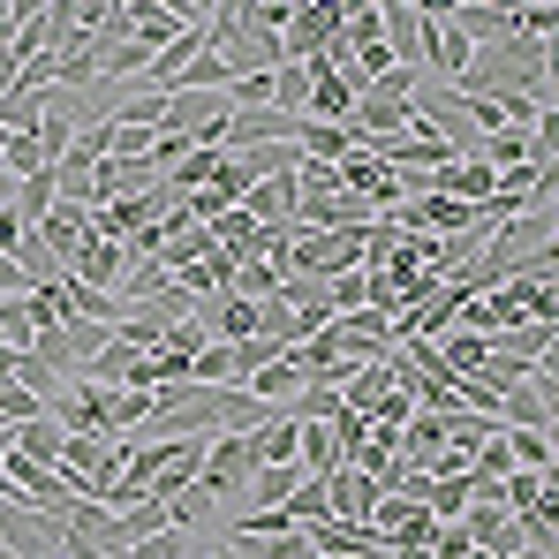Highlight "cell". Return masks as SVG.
<instances>
[{
  "mask_svg": "<svg viewBox=\"0 0 559 559\" xmlns=\"http://www.w3.org/2000/svg\"><path fill=\"white\" fill-rule=\"evenodd\" d=\"M0 559H23V552H8V545H0Z\"/></svg>",
  "mask_w": 559,
  "mask_h": 559,
  "instance_id": "34",
  "label": "cell"
},
{
  "mask_svg": "<svg viewBox=\"0 0 559 559\" xmlns=\"http://www.w3.org/2000/svg\"><path fill=\"white\" fill-rule=\"evenodd\" d=\"M242 385H250L258 401H273V408H287V401L302 393V371H295V356H273L265 371H250V378H242Z\"/></svg>",
  "mask_w": 559,
  "mask_h": 559,
  "instance_id": "16",
  "label": "cell"
},
{
  "mask_svg": "<svg viewBox=\"0 0 559 559\" xmlns=\"http://www.w3.org/2000/svg\"><path fill=\"white\" fill-rule=\"evenodd\" d=\"M468 559H491V552H476V545H468Z\"/></svg>",
  "mask_w": 559,
  "mask_h": 559,
  "instance_id": "33",
  "label": "cell"
},
{
  "mask_svg": "<svg viewBox=\"0 0 559 559\" xmlns=\"http://www.w3.org/2000/svg\"><path fill=\"white\" fill-rule=\"evenodd\" d=\"M227 84H235V69H227V53H212V46L175 76V92H227Z\"/></svg>",
  "mask_w": 559,
  "mask_h": 559,
  "instance_id": "20",
  "label": "cell"
},
{
  "mask_svg": "<svg viewBox=\"0 0 559 559\" xmlns=\"http://www.w3.org/2000/svg\"><path fill=\"white\" fill-rule=\"evenodd\" d=\"M121 273H129V250L106 242V235H84V250L69 258V280H84V287H114Z\"/></svg>",
  "mask_w": 559,
  "mask_h": 559,
  "instance_id": "11",
  "label": "cell"
},
{
  "mask_svg": "<svg viewBox=\"0 0 559 559\" xmlns=\"http://www.w3.org/2000/svg\"><path fill=\"white\" fill-rule=\"evenodd\" d=\"M197 325H204V341H250L258 333V302L235 295V287H219V295L197 302Z\"/></svg>",
  "mask_w": 559,
  "mask_h": 559,
  "instance_id": "6",
  "label": "cell"
},
{
  "mask_svg": "<svg viewBox=\"0 0 559 559\" xmlns=\"http://www.w3.org/2000/svg\"><path fill=\"white\" fill-rule=\"evenodd\" d=\"M325 507H333V522H371L378 484H371V476H364L356 462H341L333 476H325Z\"/></svg>",
  "mask_w": 559,
  "mask_h": 559,
  "instance_id": "9",
  "label": "cell"
},
{
  "mask_svg": "<svg viewBox=\"0 0 559 559\" xmlns=\"http://www.w3.org/2000/svg\"><path fill=\"white\" fill-rule=\"evenodd\" d=\"M189 559H204V552H189Z\"/></svg>",
  "mask_w": 559,
  "mask_h": 559,
  "instance_id": "37",
  "label": "cell"
},
{
  "mask_svg": "<svg viewBox=\"0 0 559 559\" xmlns=\"http://www.w3.org/2000/svg\"><path fill=\"white\" fill-rule=\"evenodd\" d=\"M287 522H295V530L333 522V507H325V476H295V491H287Z\"/></svg>",
  "mask_w": 559,
  "mask_h": 559,
  "instance_id": "19",
  "label": "cell"
},
{
  "mask_svg": "<svg viewBox=\"0 0 559 559\" xmlns=\"http://www.w3.org/2000/svg\"><path fill=\"white\" fill-rule=\"evenodd\" d=\"M273 106L280 114H302L310 106V61H280L273 69Z\"/></svg>",
  "mask_w": 559,
  "mask_h": 559,
  "instance_id": "23",
  "label": "cell"
},
{
  "mask_svg": "<svg viewBox=\"0 0 559 559\" xmlns=\"http://www.w3.org/2000/svg\"><path fill=\"white\" fill-rule=\"evenodd\" d=\"M273 356H287V341H273V333H250V341H227V364H235V385L250 371H265Z\"/></svg>",
  "mask_w": 559,
  "mask_h": 559,
  "instance_id": "21",
  "label": "cell"
},
{
  "mask_svg": "<svg viewBox=\"0 0 559 559\" xmlns=\"http://www.w3.org/2000/svg\"><path fill=\"white\" fill-rule=\"evenodd\" d=\"M462 530H468V545H476V552H491V559H514V552H522V522H514L507 507H491V499H484V507H468Z\"/></svg>",
  "mask_w": 559,
  "mask_h": 559,
  "instance_id": "7",
  "label": "cell"
},
{
  "mask_svg": "<svg viewBox=\"0 0 559 559\" xmlns=\"http://www.w3.org/2000/svg\"><path fill=\"white\" fill-rule=\"evenodd\" d=\"M31 235L46 242L53 273H69V258H76V250H84V235H92V204H69V197H53V204H46V219H38Z\"/></svg>",
  "mask_w": 559,
  "mask_h": 559,
  "instance_id": "4",
  "label": "cell"
},
{
  "mask_svg": "<svg viewBox=\"0 0 559 559\" xmlns=\"http://www.w3.org/2000/svg\"><path fill=\"white\" fill-rule=\"evenodd\" d=\"M212 53H227V69H235V76H265V69H280V61H287L273 23H242V31H227Z\"/></svg>",
  "mask_w": 559,
  "mask_h": 559,
  "instance_id": "5",
  "label": "cell"
},
{
  "mask_svg": "<svg viewBox=\"0 0 559 559\" xmlns=\"http://www.w3.org/2000/svg\"><path fill=\"white\" fill-rule=\"evenodd\" d=\"M341 23H348L341 0H302V8H287V23H280V53H287V61H310V53L333 46Z\"/></svg>",
  "mask_w": 559,
  "mask_h": 559,
  "instance_id": "2",
  "label": "cell"
},
{
  "mask_svg": "<svg viewBox=\"0 0 559 559\" xmlns=\"http://www.w3.org/2000/svg\"><path fill=\"white\" fill-rule=\"evenodd\" d=\"M31 341H38V318H31L23 295H8L0 302V348H31Z\"/></svg>",
  "mask_w": 559,
  "mask_h": 559,
  "instance_id": "25",
  "label": "cell"
},
{
  "mask_svg": "<svg viewBox=\"0 0 559 559\" xmlns=\"http://www.w3.org/2000/svg\"><path fill=\"white\" fill-rule=\"evenodd\" d=\"M159 8L182 15V23H197V31H204V15H212V0H159Z\"/></svg>",
  "mask_w": 559,
  "mask_h": 559,
  "instance_id": "31",
  "label": "cell"
},
{
  "mask_svg": "<svg viewBox=\"0 0 559 559\" xmlns=\"http://www.w3.org/2000/svg\"><path fill=\"white\" fill-rule=\"evenodd\" d=\"M114 8H129V0H114Z\"/></svg>",
  "mask_w": 559,
  "mask_h": 559,
  "instance_id": "36",
  "label": "cell"
},
{
  "mask_svg": "<svg viewBox=\"0 0 559 559\" xmlns=\"http://www.w3.org/2000/svg\"><path fill=\"white\" fill-rule=\"evenodd\" d=\"M23 235H31V227H23V219H15V212H8V204H0V250H8V258H15V250H23Z\"/></svg>",
  "mask_w": 559,
  "mask_h": 559,
  "instance_id": "30",
  "label": "cell"
},
{
  "mask_svg": "<svg viewBox=\"0 0 559 559\" xmlns=\"http://www.w3.org/2000/svg\"><path fill=\"white\" fill-rule=\"evenodd\" d=\"M408 8H416L424 23H454V8H462V0H408Z\"/></svg>",
  "mask_w": 559,
  "mask_h": 559,
  "instance_id": "32",
  "label": "cell"
},
{
  "mask_svg": "<svg viewBox=\"0 0 559 559\" xmlns=\"http://www.w3.org/2000/svg\"><path fill=\"white\" fill-rule=\"evenodd\" d=\"M31 416H46V401H38L31 385H15V378H0V424H31Z\"/></svg>",
  "mask_w": 559,
  "mask_h": 559,
  "instance_id": "27",
  "label": "cell"
},
{
  "mask_svg": "<svg viewBox=\"0 0 559 559\" xmlns=\"http://www.w3.org/2000/svg\"><path fill=\"white\" fill-rule=\"evenodd\" d=\"M212 167H219V144H189L182 159H167V175H159V182H167V197H189V189L212 182Z\"/></svg>",
  "mask_w": 559,
  "mask_h": 559,
  "instance_id": "14",
  "label": "cell"
},
{
  "mask_svg": "<svg viewBox=\"0 0 559 559\" xmlns=\"http://www.w3.org/2000/svg\"><path fill=\"white\" fill-rule=\"evenodd\" d=\"M46 408H53L61 431H106V439H114V385H98V378H84V371L69 378Z\"/></svg>",
  "mask_w": 559,
  "mask_h": 559,
  "instance_id": "3",
  "label": "cell"
},
{
  "mask_svg": "<svg viewBox=\"0 0 559 559\" xmlns=\"http://www.w3.org/2000/svg\"><path fill=\"white\" fill-rule=\"evenodd\" d=\"M295 468L302 476H333L341 468V439H333L325 416H295Z\"/></svg>",
  "mask_w": 559,
  "mask_h": 559,
  "instance_id": "10",
  "label": "cell"
},
{
  "mask_svg": "<svg viewBox=\"0 0 559 559\" xmlns=\"http://www.w3.org/2000/svg\"><path fill=\"white\" fill-rule=\"evenodd\" d=\"M0 167L23 182V175H38V167H53V159H46V144H38V136H8V144H0Z\"/></svg>",
  "mask_w": 559,
  "mask_h": 559,
  "instance_id": "26",
  "label": "cell"
},
{
  "mask_svg": "<svg viewBox=\"0 0 559 559\" xmlns=\"http://www.w3.org/2000/svg\"><path fill=\"white\" fill-rule=\"evenodd\" d=\"M189 530H159V537H144V545H129V559H189Z\"/></svg>",
  "mask_w": 559,
  "mask_h": 559,
  "instance_id": "28",
  "label": "cell"
},
{
  "mask_svg": "<svg viewBox=\"0 0 559 559\" xmlns=\"http://www.w3.org/2000/svg\"><path fill=\"white\" fill-rule=\"evenodd\" d=\"M61 439H69V431L53 424V408L31 416V424H15V454H31V462H46V468H53V454H61Z\"/></svg>",
  "mask_w": 559,
  "mask_h": 559,
  "instance_id": "18",
  "label": "cell"
},
{
  "mask_svg": "<svg viewBox=\"0 0 559 559\" xmlns=\"http://www.w3.org/2000/svg\"><path fill=\"white\" fill-rule=\"evenodd\" d=\"M545 491H552L545 468H507V476H499V507H507V514H530Z\"/></svg>",
  "mask_w": 559,
  "mask_h": 559,
  "instance_id": "17",
  "label": "cell"
},
{
  "mask_svg": "<svg viewBox=\"0 0 559 559\" xmlns=\"http://www.w3.org/2000/svg\"><path fill=\"white\" fill-rule=\"evenodd\" d=\"M356 76H341L333 61H310V106H302V121H348V106H356Z\"/></svg>",
  "mask_w": 559,
  "mask_h": 559,
  "instance_id": "8",
  "label": "cell"
},
{
  "mask_svg": "<svg viewBox=\"0 0 559 559\" xmlns=\"http://www.w3.org/2000/svg\"><path fill=\"white\" fill-rule=\"evenodd\" d=\"M559 167H537V159H514V167H499V189L507 197H552Z\"/></svg>",
  "mask_w": 559,
  "mask_h": 559,
  "instance_id": "22",
  "label": "cell"
},
{
  "mask_svg": "<svg viewBox=\"0 0 559 559\" xmlns=\"http://www.w3.org/2000/svg\"><path fill=\"white\" fill-rule=\"evenodd\" d=\"M53 468L69 476L76 499H98V507H106V491H114V476H121V439H106V431H69L61 454H53Z\"/></svg>",
  "mask_w": 559,
  "mask_h": 559,
  "instance_id": "1",
  "label": "cell"
},
{
  "mask_svg": "<svg viewBox=\"0 0 559 559\" xmlns=\"http://www.w3.org/2000/svg\"><path fill=\"white\" fill-rule=\"evenodd\" d=\"M424 507H431L439 522H462V514H468V468H462V476H431Z\"/></svg>",
  "mask_w": 559,
  "mask_h": 559,
  "instance_id": "24",
  "label": "cell"
},
{
  "mask_svg": "<svg viewBox=\"0 0 559 559\" xmlns=\"http://www.w3.org/2000/svg\"><path fill=\"white\" fill-rule=\"evenodd\" d=\"M499 447H507V462L514 468H545L552 476V431H522V424H499Z\"/></svg>",
  "mask_w": 559,
  "mask_h": 559,
  "instance_id": "15",
  "label": "cell"
},
{
  "mask_svg": "<svg viewBox=\"0 0 559 559\" xmlns=\"http://www.w3.org/2000/svg\"><path fill=\"white\" fill-rule=\"evenodd\" d=\"M302 559H325V552H302Z\"/></svg>",
  "mask_w": 559,
  "mask_h": 559,
  "instance_id": "35",
  "label": "cell"
},
{
  "mask_svg": "<svg viewBox=\"0 0 559 559\" xmlns=\"http://www.w3.org/2000/svg\"><path fill=\"white\" fill-rule=\"evenodd\" d=\"M295 152L302 159H348L356 136H348V121H295Z\"/></svg>",
  "mask_w": 559,
  "mask_h": 559,
  "instance_id": "13",
  "label": "cell"
},
{
  "mask_svg": "<svg viewBox=\"0 0 559 559\" xmlns=\"http://www.w3.org/2000/svg\"><path fill=\"white\" fill-rule=\"evenodd\" d=\"M8 295H31V273H23V265L0 250V302H8Z\"/></svg>",
  "mask_w": 559,
  "mask_h": 559,
  "instance_id": "29",
  "label": "cell"
},
{
  "mask_svg": "<svg viewBox=\"0 0 559 559\" xmlns=\"http://www.w3.org/2000/svg\"><path fill=\"white\" fill-rule=\"evenodd\" d=\"M468 53H476V46H468L454 23H424V69H439V76L454 84V76L468 69Z\"/></svg>",
  "mask_w": 559,
  "mask_h": 559,
  "instance_id": "12",
  "label": "cell"
}]
</instances>
